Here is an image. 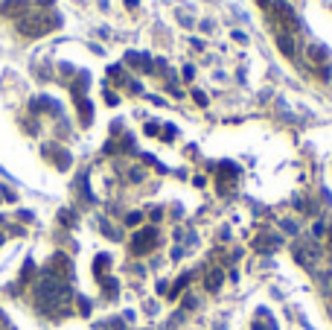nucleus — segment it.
<instances>
[{"mask_svg": "<svg viewBox=\"0 0 332 330\" xmlns=\"http://www.w3.org/2000/svg\"><path fill=\"white\" fill-rule=\"evenodd\" d=\"M70 298V290H67V284L64 281H44L41 287H38V301H41V307H47V310H55V307H61L64 301Z\"/></svg>", "mask_w": 332, "mask_h": 330, "instance_id": "1", "label": "nucleus"}, {"mask_svg": "<svg viewBox=\"0 0 332 330\" xmlns=\"http://www.w3.org/2000/svg\"><path fill=\"white\" fill-rule=\"evenodd\" d=\"M155 240H157L155 228H143V231L134 237V243H131V252H134V254H146V252L155 246Z\"/></svg>", "mask_w": 332, "mask_h": 330, "instance_id": "2", "label": "nucleus"}, {"mask_svg": "<svg viewBox=\"0 0 332 330\" xmlns=\"http://www.w3.org/2000/svg\"><path fill=\"white\" fill-rule=\"evenodd\" d=\"M274 20L277 23H295V9L289 6V3H274Z\"/></svg>", "mask_w": 332, "mask_h": 330, "instance_id": "3", "label": "nucleus"}, {"mask_svg": "<svg viewBox=\"0 0 332 330\" xmlns=\"http://www.w3.org/2000/svg\"><path fill=\"white\" fill-rule=\"evenodd\" d=\"M277 44H280V53H283V56H289V58L295 56V41H292V38L280 35V38H277Z\"/></svg>", "mask_w": 332, "mask_h": 330, "instance_id": "4", "label": "nucleus"}, {"mask_svg": "<svg viewBox=\"0 0 332 330\" xmlns=\"http://www.w3.org/2000/svg\"><path fill=\"white\" fill-rule=\"evenodd\" d=\"M219 287H222V272H219V269L207 272V290H210V292H216Z\"/></svg>", "mask_w": 332, "mask_h": 330, "instance_id": "5", "label": "nucleus"}, {"mask_svg": "<svg viewBox=\"0 0 332 330\" xmlns=\"http://www.w3.org/2000/svg\"><path fill=\"white\" fill-rule=\"evenodd\" d=\"M15 12H23V0H6L3 3V15H15Z\"/></svg>", "mask_w": 332, "mask_h": 330, "instance_id": "6", "label": "nucleus"}, {"mask_svg": "<svg viewBox=\"0 0 332 330\" xmlns=\"http://www.w3.org/2000/svg\"><path fill=\"white\" fill-rule=\"evenodd\" d=\"M108 263H111V260H108V254H99V257H96V266H93V272L102 278V272L108 269Z\"/></svg>", "mask_w": 332, "mask_h": 330, "instance_id": "7", "label": "nucleus"}, {"mask_svg": "<svg viewBox=\"0 0 332 330\" xmlns=\"http://www.w3.org/2000/svg\"><path fill=\"white\" fill-rule=\"evenodd\" d=\"M309 58L312 61H324L327 58V50L324 47H309Z\"/></svg>", "mask_w": 332, "mask_h": 330, "instance_id": "8", "label": "nucleus"}, {"mask_svg": "<svg viewBox=\"0 0 332 330\" xmlns=\"http://www.w3.org/2000/svg\"><path fill=\"white\" fill-rule=\"evenodd\" d=\"M192 99H195V102H198V105H207V97H204V94H201V91H192Z\"/></svg>", "mask_w": 332, "mask_h": 330, "instance_id": "9", "label": "nucleus"}, {"mask_svg": "<svg viewBox=\"0 0 332 330\" xmlns=\"http://www.w3.org/2000/svg\"><path fill=\"white\" fill-rule=\"evenodd\" d=\"M125 222H128V225H137V222H140V214H128V219H125Z\"/></svg>", "mask_w": 332, "mask_h": 330, "instance_id": "10", "label": "nucleus"}, {"mask_svg": "<svg viewBox=\"0 0 332 330\" xmlns=\"http://www.w3.org/2000/svg\"><path fill=\"white\" fill-rule=\"evenodd\" d=\"M254 330H274V325H271V322H268V325H260V322H257V325H254Z\"/></svg>", "mask_w": 332, "mask_h": 330, "instance_id": "11", "label": "nucleus"}, {"mask_svg": "<svg viewBox=\"0 0 332 330\" xmlns=\"http://www.w3.org/2000/svg\"><path fill=\"white\" fill-rule=\"evenodd\" d=\"M125 3H128V6H134V3H137V0H125Z\"/></svg>", "mask_w": 332, "mask_h": 330, "instance_id": "12", "label": "nucleus"}, {"mask_svg": "<svg viewBox=\"0 0 332 330\" xmlns=\"http://www.w3.org/2000/svg\"><path fill=\"white\" fill-rule=\"evenodd\" d=\"M260 6H268V0H260Z\"/></svg>", "mask_w": 332, "mask_h": 330, "instance_id": "13", "label": "nucleus"}]
</instances>
